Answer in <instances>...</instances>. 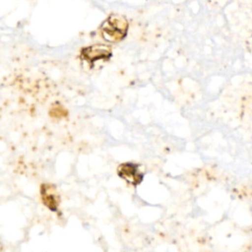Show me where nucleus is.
<instances>
[{
	"label": "nucleus",
	"mask_w": 252,
	"mask_h": 252,
	"mask_svg": "<svg viewBox=\"0 0 252 252\" xmlns=\"http://www.w3.org/2000/svg\"><path fill=\"white\" fill-rule=\"evenodd\" d=\"M102 37L110 42L122 40L128 31L127 20L120 15H112L107 18L100 28Z\"/></svg>",
	"instance_id": "1"
},
{
	"label": "nucleus",
	"mask_w": 252,
	"mask_h": 252,
	"mask_svg": "<svg viewBox=\"0 0 252 252\" xmlns=\"http://www.w3.org/2000/svg\"><path fill=\"white\" fill-rule=\"evenodd\" d=\"M111 55V48L105 44H94L81 50V58L91 65L99 60H108Z\"/></svg>",
	"instance_id": "2"
},
{
	"label": "nucleus",
	"mask_w": 252,
	"mask_h": 252,
	"mask_svg": "<svg viewBox=\"0 0 252 252\" xmlns=\"http://www.w3.org/2000/svg\"><path fill=\"white\" fill-rule=\"evenodd\" d=\"M118 175L132 185H138L143 180V173L139 169V165L132 162L121 163L117 168Z\"/></svg>",
	"instance_id": "3"
},
{
	"label": "nucleus",
	"mask_w": 252,
	"mask_h": 252,
	"mask_svg": "<svg viewBox=\"0 0 252 252\" xmlns=\"http://www.w3.org/2000/svg\"><path fill=\"white\" fill-rule=\"evenodd\" d=\"M40 196L42 203L52 212H56L59 206L60 198L56 187L50 183H43L40 187Z\"/></svg>",
	"instance_id": "4"
}]
</instances>
